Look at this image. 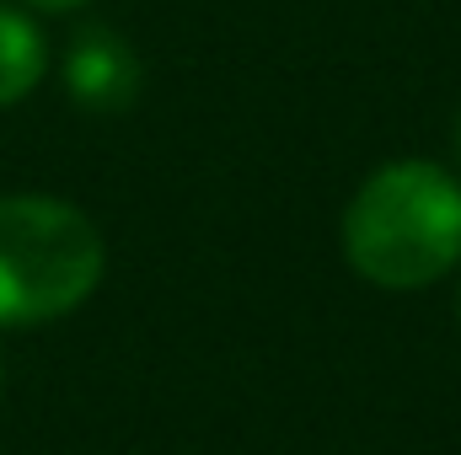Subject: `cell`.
Segmentation results:
<instances>
[{
    "label": "cell",
    "mask_w": 461,
    "mask_h": 455,
    "mask_svg": "<svg viewBox=\"0 0 461 455\" xmlns=\"http://www.w3.org/2000/svg\"><path fill=\"white\" fill-rule=\"evenodd\" d=\"M140 54L129 49V38H118L113 27H81L70 38L65 54V86L76 97V108L86 113H123L140 97Z\"/></svg>",
    "instance_id": "cell-3"
},
{
    "label": "cell",
    "mask_w": 461,
    "mask_h": 455,
    "mask_svg": "<svg viewBox=\"0 0 461 455\" xmlns=\"http://www.w3.org/2000/svg\"><path fill=\"white\" fill-rule=\"evenodd\" d=\"M97 226L49 193L0 199V327H32L70 317L103 284Z\"/></svg>",
    "instance_id": "cell-2"
},
{
    "label": "cell",
    "mask_w": 461,
    "mask_h": 455,
    "mask_svg": "<svg viewBox=\"0 0 461 455\" xmlns=\"http://www.w3.org/2000/svg\"><path fill=\"white\" fill-rule=\"evenodd\" d=\"M344 257L375 290H424L461 263V183L435 161L375 166L344 210Z\"/></svg>",
    "instance_id": "cell-1"
},
{
    "label": "cell",
    "mask_w": 461,
    "mask_h": 455,
    "mask_svg": "<svg viewBox=\"0 0 461 455\" xmlns=\"http://www.w3.org/2000/svg\"><path fill=\"white\" fill-rule=\"evenodd\" d=\"M456 161H461V113H456Z\"/></svg>",
    "instance_id": "cell-6"
},
{
    "label": "cell",
    "mask_w": 461,
    "mask_h": 455,
    "mask_svg": "<svg viewBox=\"0 0 461 455\" xmlns=\"http://www.w3.org/2000/svg\"><path fill=\"white\" fill-rule=\"evenodd\" d=\"M43 65H49L43 32H38L22 11L0 5V108L22 103V97L43 81Z\"/></svg>",
    "instance_id": "cell-4"
},
{
    "label": "cell",
    "mask_w": 461,
    "mask_h": 455,
    "mask_svg": "<svg viewBox=\"0 0 461 455\" xmlns=\"http://www.w3.org/2000/svg\"><path fill=\"white\" fill-rule=\"evenodd\" d=\"M32 5H43V11H70V5H86V0H32Z\"/></svg>",
    "instance_id": "cell-5"
}]
</instances>
